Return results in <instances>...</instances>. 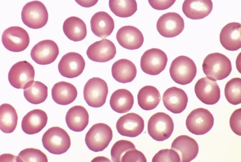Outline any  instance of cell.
I'll return each instance as SVG.
<instances>
[{
	"label": "cell",
	"instance_id": "obj_1",
	"mask_svg": "<svg viewBox=\"0 0 241 162\" xmlns=\"http://www.w3.org/2000/svg\"><path fill=\"white\" fill-rule=\"evenodd\" d=\"M202 68L207 77L215 81L226 78L232 69L230 59L224 54L218 52L211 53L205 57Z\"/></svg>",
	"mask_w": 241,
	"mask_h": 162
},
{
	"label": "cell",
	"instance_id": "obj_2",
	"mask_svg": "<svg viewBox=\"0 0 241 162\" xmlns=\"http://www.w3.org/2000/svg\"><path fill=\"white\" fill-rule=\"evenodd\" d=\"M42 141L44 148L49 152L55 154L66 152L71 145L68 133L58 127H52L48 129L43 134Z\"/></svg>",
	"mask_w": 241,
	"mask_h": 162
},
{
	"label": "cell",
	"instance_id": "obj_3",
	"mask_svg": "<svg viewBox=\"0 0 241 162\" xmlns=\"http://www.w3.org/2000/svg\"><path fill=\"white\" fill-rule=\"evenodd\" d=\"M170 76L176 83L185 85L190 83L195 78L197 68L193 61L189 57L180 56L172 62L169 69Z\"/></svg>",
	"mask_w": 241,
	"mask_h": 162
},
{
	"label": "cell",
	"instance_id": "obj_4",
	"mask_svg": "<svg viewBox=\"0 0 241 162\" xmlns=\"http://www.w3.org/2000/svg\"><path fill=\"white\" fill-rule=\"evenodd\" d=\"M21 16L24 24L34 29L44 27L48 20V13L45 6L38 1H33L26 4L22 8Z\"/></svg>",
	"mask_w": 241,
	"mask_h": 162
},
{
	"label": "cell",
	"instance_id": "obj_5",
	"mask_svg": "<svg viewBox=\"0 0 241 162\" xmlns=\"http://www.w3.org/2000/svg\"><path fill=\"white\" fill-rule=\"evenodd\" d=\"M112 137V131L110 127L103 123H98L92 126L86 133L85 142L90 150L97 152L106 148Z\"/></svg>",
	"mask_w": 241,
	"mask_h": 162
},
{
	"label": "cell",
	"instance_id": "obj_6",
	"mask_svg": "<svg viewBox=\"0 0 241 162\" xmlns=\"http://www.w3.org/2000/svg\"><path fill=\"white\" fill-rule=\"evenodd\" d=\"M174 129V123L172 118L164 112L155 114L151 116L148 122V133L153 139L157 141H162L169 138Z\"/></svg>",
	"mask_w": 241,
	"mask_h": 162
},
{
	"label": "cell",
	"instance_id": "obj_7",
	"mask_svg": "<svg viewBox=\"0 0 241 162\" xmlns=\"http://www.w3.org/2000/svg\"><path fill=\"white\" fill-rule=\"evenodd\" d=\"M108 93L106 82L99 77H93L89 79L83 89L84 99L89 106L99 108L105 103Z\"/></svg>",
	"mask_w": 241,
	"mask_h": 162
},
{
	"label": "cell",
	"instance_id": "obj_8",
	"mask_svg": "<svg viewBox=\"0 0 241 162\" xmlns=\"http://www.w3.org/2000/svg\"><path fill=\"white\" fill-rule=\"evenodd\" d=\"M35 75L33 66L26 61L18 62L14 64L8 73V80L13 87L25 89L33 83Z\"/></svg>",
	"mask_w": 241,
	"mask_h": 162
},
{
	"label": "cell",
	"instance_id": "obj_9",
	"mask_svg": "<svg viewBox=\"0 0 241 162\" xmlns=\"http://www.w3.org/2000/svg\"><path fill=\"white\" fill-rule=\"evenodd\" d=\"M214 118L207 109L199 108L192 111L186 121L187 128L196 135H202L209 132L213 127Z\"/></svg>",
	"mask_w": 241,
	"mask_h": 162
},
{
	"label": "cell",
	"instance_id": "obj_10",
	"mask_svg": "<svg viewBox=\"0 0 241 162\" xmlns=\"http://www.w3.org/2000/svg\"><path fill=\"white\" fill-rule=\"evenodd\" d=\"M167 60V56L163 51L158 48H151L145 51L142 56L141 68L147 74L157 75L164 69Z\"/></svg>",
	"mask_w": 241,
	"mask_h": 162
},
{
	"label": "cell",
	"instance_id": "obj_11",
	"mask_svg": "<svg viewBox=\"0 0 241 162\" xmlns=\"http://www.w3.org/2000/svg\"><path fill=\"white\" fill-rule=\"evenodd\" d=\"M2 42L5 47L12 52L22 51L28 47L30 37L27 31L18 26L8 27L3 32Z\"/></svg>",
	"mask_w": 241,
	"mask_h": 162
},
{
	"label": "cell",
	"instance_id": "obj_12",
	"mask_svg": "<svg viewBox=\"0 0 241 162\" xmlns=\"http://www.w3.org/2000/svg\"><path fill=\"white\" fill-rule=\"evenodd\" d=\"M184 28L183 18L178 14L169 12L161 15L156 23L157 29L162 36L173 38L179 35Z\"/></svg>",
	"mask_w": 241,
	"mask_h": 162
},
{
	"label": "cell",
	"instance_id": "obj_13",
	"mask_svg": "<svg viewBox=\"0 0 241 162\" xmlns=\"http://www.w3.org/2000/svg\"><path fill=\"white\" fill-rule=\"evenodd\" d=\"M59 53L57 44L51 40L41 41L32 48L30 56L32 60L37 64H49L54 62Z\"/></svg>",
	"mask_w": 241,
	"mask_h": 162
},
{
	"label": "cell",
	"instance_id": "obj_14",
	"mask_svg": "<svg viewBox=\"0 0 241 162\" xmlns=\"http://www.w3.org/2000/svg\"><path fill=\"white\" fill-rule=\"evenodd\" d=\"M85 66V61L81 54L70 52L62 57L58 63V69L62 76L72 78L81 75Z\"/></svg>",
	"mask_w": 241,
	"mask_h": 162
},
{
	"label": "cell",
	"instance_id": "obj_15",
	"mask_svg": "<svg viewBox=\"0 0 241 162\" xmlns=\"http://www.w3.org/2000/svg\"><path fill=\"white\" fill-rule=\"evenodd\" d=\"M194 91L197 97L206 105L216 104L221 96L220 88L216 81L207 77L202 78L197 81Z\"/></svg>",
	"mask_w": 241,
	"mask_h": 162
},
{
	"label": "cell",
	"instance_id": "obj_16",
	"mask_svg": "<svg viewBox=\"0 0 241 162\" xmlns=\"http://www.w3.org/2000/svg\"><path fill=\"white\" fill-rule=\"evenodd\" d=\"M144 121L140 115L134 113H127L117 121L116 128L121 135L130 137H136L143 131Z\"/></svg>",
	"mask_w": 241,
	"mask_h": 162
},
{
	"label": "cell",
	"instance_id": "obj_17",
	"mask_svg": "<svg viewBox=\"0 0 241 162\" xmlns=\"http://www.w3.org/2000/svg\"><path fill=\"white\" fill-rule=\"evenodd\" d=\"M116 53V47L109 40L104 39L93 43L88 47L86 53L93 61L104 63L112 59Z\"/></svg>",
	"mask_w": 241,
	"mask_h": 162
},
{
	"label": "cell",
	"instance_id": "obj_18",
	"mask_svg": "<svg viewBox=\"0 0 241 162\" xmlns=\"http://www.w3.org/2000/svg\"><path fill=\"white\" fill-rule=\"evenodd\" d=\"M171 148L179 154L182 162H189L198 155L199 147L193 138L186 135H182L175 138L171 144Z\"/></svg>",
	"mask_w": 241,
	"mask_h": 162
},
{
	"label": "cell",
	"instance_id": "obj_19",
	"mask_svg": "<svg viewBox=\"0 0 241 162\" xmlns=\"http://www.w3.org/2000/svg\"><path fill=\"white\" fill-rule=\"evenodd\" d=\"M162 100L164 106L168 110L174 114H179L186 108L188 97L183 90L172 87L165 91Z\"/></svg>",
	"mask_w": 241,
	"mask_h": 162
},
{
	"label": "cell",
	"instance_id": "obj_20",
	"mask_svg": "<svg viewBox=\"0 0 241 162\" xmlns=\"http://www.w3.org/2000/svg\"><path fill=\"white\" fill-rule=\"evenodd\" d=\"M117 40L123 47L129 50L137 49L142 45L144 40L142 32L136 27L131 26H123L118 30Z\"/></svg>",
	"mask_w": 241,
	"mask_h": 162
},
{
	"label": "cell",
	"instance_id": "obj_21",
	"mask_svg": "<svg viewBox=\"0 0 241 162\" xmlns=\"http://www.w3.org/2000/svg\"><path fill=\"white\" fill-rule=\"evenodd\" d=\"M241 25L237 22H231L222 29L219 36L222 46L226 49L234 51L241 47Z\"/></svg>",
	"mask_w": 241,
	"mask_h": 162
},
{
	"label": "cell",
	"instance_id": "obj_22",
	"mask_svg": "<svg viewBox=\"0 0 241 162\" xmlns=\"http://www.w3.org/2000/svg\"><path fill=\"white\" fill-rule=\"evenodd\" d=\"M47 121L48 116L46 112L40 109H34L28 112L23 118L22 129L27 134H36L43 129Z\"/></svg>",
	"mask_w": 241,
	"mask_h": 162
},
{
	"label": "cell",
	"instance_id": "obj_23",
	"mask_svg": "<svg viewBox=\"0 0 241 162\" xmlns=\"http://www.w3.org/2000/svg\"><path fill=\"white\" fill-rule=\"evenodd\" d=\"M182 9L188 18L199 20L206 17L211 13L213 9V3L210 0H185Z\"/></svg>",
	"mask_w": 241,
	"mask_h": 162
},
{
	"label": "cell",
	"instance_id": "obj_24",
	"mask_svg": "<svg viewBox=\"0 0 241 162\" xmlns=\"http://www.w3.org/2000/svg\"><path fill=\"white\" fill-rule=\"evenodd\" d=\"M92 32L98 37L104 38L109 36L114 27V20L107 12L99 11L92 17L90 21Z\"/></svg>",
	"mask_w": 241,
	"mask_h": 162
},
{
	"label": "cell",
	"instance_id": "obj_25",
	"mask_svg": "<svg viewBox=\"0 0 241 162\" xmlns=\"http://www.w3.org/2000/svg\"><path fill=\"white\" fill-rule=\"evenodd\" d=\"M111 74L114 78L123 84L132 81L136 77L137 69L131 61L125 59H120L113 64Z\"/></svg>",
	"mask_w": 241,
	"mask_h": 162
},
{
	"label": "cell",
	"instance_id": "obj_26",
	"mask_svg": "<svg viewBox=\"0 0 241 162\" xmlns=\"http://www.w3.org/2000/svg\"><path fill=\"white\" fill-rule=\"evenodd\" d=\"M65 121L70 130L80 132L84 130L88 124L89 115L84 107L75 105L70 108L67 112Z\"/></svg>",
	"mask_w": 241,
	"mask_h": 162
},
{
	"label": "cell",
	"instance_id": "obj_27",
	"mask_svg": "<svg viewBox=\"0 0 241 162\" xmlns=\"http://www.w3.org/2000/svg\"><path fill=\"white\" fill-rule=\"evenodd\" d=\"M52 96L57 103L67 105L73 102L77 95L76 87L68 82L61 81L55 84L52 89Z\"/></svg>",
	"mask_w": 241,
	"mask_h": 162
},
{
	"label": "cell",
	"instance_id": "obj_28",
	"mask_svg": "<svg viewBox=\"0 0 241 162\" xmlns=\"http://www.w3.org/2000/svg\"><path fill=\"white\" fill-rule=\"evenodd\" d=\"M63 29L67 38L74 41L82 40L87 35L86 24L82 19L75 16L69 17L64 21Z\"/></svg>",
	"mask_w": 241,
	"mask_h": 162
},
{
	"label": "cell",
	"instance_id": "obj_29",
	"mask_svg": "<svg viewBox=\"0 0 241 162\" xmlns=\"http://www.w3.org/2000/svg\"><path fill=\"white\" fill-rule=\"evenodd\" d=\"M134 102L133 95L129 90L125 89L115 90L112 94L110 100L111 109L119 113L129 112L132 108Z\"/></svg>",
	"mask_w": 241,
	"mask_h": 162
},
{
	"label": "cell",
	"instance_id": "obj_30",
	"mask_svg": "<svg viewBox=\"0 0 241 162\" xmlns=\"http://www.w3.org/2000/svg\"><path fill=\"white\" fill-rule=\"evenodd\" d=\"M137 98L139 106L145 110H150L155 108L161 99L158 90L155 87L150 85L142 87L138 92Z\"/></svg>",
	"mask_w": 241,
	"mask_h": 162
},
{
	"label": "cell",
	"instance_id": "obj_31",
	"mask_svg": "<svg viewBox=\"0 0 241 162\" xmlns=\"http://www.w3.org/2000/svg\"><path fill=\"white\" fill-rule=\"evenodd\" d=\"M18 117L15 109L8 103L1 105L0 107V128L3 133L13 132L17 127Z\"/></svg>",
	"mask_w": 241,
	"mask_h": 162
},
{
	"label": "cell",
	"instance_id": "obj_32",
	"mask_svg": "<svg viewBox=\"0 0 241 162\" xmlns=\"http://www.w3.org/2000/svg\"><path fill=\"white\" fill-rule=\"evenodd\" d=\"M24 96L29 102L38 104L43 102L48 96V87L39 81L33 82L27 88L24 90Z\"/></svg>",
	"mask_w": 241,
	"mask_h": 162
},
{
	"label": "cell",
	"instance_id": "obj_33",
	"mask_svg": "<svg viewBox=\"0 0 241 162\" xmlns=\"http://www.w3.org/2000/svg\"><path fill=\"white\" fill-rule=\"evenodd\" d=\"M109 5L111 11L115 15L126 18L134 14L137 9L136 0H110Z\"/></svg>",
	"mask_w": 241,
	"mask_h": 162
},
{
	"label": "cell",
	"instance_id": "obj_34",
	"mask_svg": "<svg viewBox=\"0 0 241 162\" xmlns=\"http://www.w3.org/2000/svg\"><path fill=\"white\" fill-rule=\"evenodd\" d=\"M241 79L239 78H233L225 85L224 95L228 102L236 105L241 103Z\"/></svg>",
	"mask_w": 241,
	"mask_h": 162
},
{
	"label": "cell",
	"instance_id": "obj_35",
	"mask_svg": "<svg viewBox=\"0 0 241 162\" xmlns=\"http://www.w3.org/2000/svg\"><path fill=\"white\" fill-rule=\"evenodd\" d=\"M46 155L39 149L33 148H27L21 151L16 157L17 162H47Z\"/></svg>",
	"mask_w": 241,
	"mask_h": 162
},
{
	"label": "cell",
	"instance_id": "obj_36",
	"mask_svg": "<svg viewBox=\"0 0 241 162\" xmlns=\"http://www.w3.org/2000/svg\"><path fill=\"white\" fill-rule=\"evenodd\" d=\"M136 148L133 144L126 140H120L116 142L113 145L111 151V160L113 162H121L122 156L128 150Z\"/></svg>",
	"mask_w": 241,
	"mask_h": 162
},
{
	"label": "cell",
	"instance_id": "obj_37",
	"mask_svg": "<svg viewBox=\"0 0 241 162\" xmlns=\"http://www.w3.org/2000/svg\"><path fill=\"white\" fill-rule=\"evenodd\" d=\"M180 156L174 150L165 149L160 150L154 156L152 162H180Z\"/></svg>",
	"mask_w": 241,
	"mask_h": 162
},
{
	"label": "cell",
	"instance_id": "obj_38",
	"mask_svg": "<svg viewBox=\"0 0 241 162\" xmlns=\"http://www.w3.org/2000/svg\"><path fill=\"white\" fill-rule=\"evenodd\" d=\"M147 159L143 154L136 148L127 151L122 156V162H146Z\"/></svg>",
	"mask_w": 241,
	"mask_h": 162
},
{
	"label": "cell",
	"instance_id": "obj_39",
	"mask_svg": "<svg viewBox=\"0 0 241 162\" xmlns=\"http://www.w3.org/2000/svg\"><path fill=\"white\" fill-rule=\"evenodd\" d=\"M241 108L235 110L232 113L230 119V125L233 131L236 134L241 136Z\"/></svg>",
	"mask_w": 241,
	"mask_h": 162
},
{
	"label": "cell",
	"instance_id": "obj_40",
	"mask_svg": "<svg viewBox=\"0 0 241 162\" xmlns=\"http://www.w3.org/2000/svg\"><path fill=\"white\" fill-rule=\"evenodd\" d=\"M175 1V0H148L152 7L158 10H165L169 8Z\"/></svg>",
	"mask_w": 241,
	"mask_h": 162
},
{
	"label": "cell",
	"instance_id": "obj_41",
	"mask_svg": "<svg viewBox=\"0 0 241 162\" xmlns=\"http://www.w3.org/2000/svg\"><path fill=\"white\" fill-rule=\"evenodd\" d=\"M75 1L80 6L86 8L91 7L95 5L98 0L83 1L75 0Z\"/></svg>",
	"mask_w": 241,
	"mask_h": 162
},
{
	"label": "cell",
	"instance_id": "obj_42",
	"mask_svg": "<svg viewBox=\"0 0 241 162\" xmlns=\"http://www.w3.org/2000/svg\"><path fill=\"white\" fill-rule=\"evenodd\" d=\"M111 161L110 160L107 158L102 156H99L94 158L92 162L99 161Z\"/></svg>",
	"mask_w": 241,
	"mask_h": 162
}]
</instances>
